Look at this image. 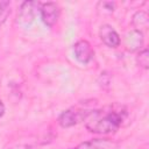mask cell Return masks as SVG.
I'll return each mask as SVG.
<instances>
[{
    "mask_svg": "<svg viewBox=\"0 0 149 149\" xmlns=\"http://www.w3.org/2000/svg\"><path fill=\"white\" fill-rule=\"evenodd\" d=\"M127 115L128 113L125 106L114 104L99 109H92L84 122L88 132L106 135L119 130Z\"/></svg>",
    "mask_w": 149,
    "mask_h": 149,
    "instance_id": "1",
    "label": "cell"
},
{
    "mask_svg": "<svg viewBox=\"0 0 149 149\" xmlns=\"http://www.w3.org/2000/svg\"><path fill=\"white\" fill-rule=\"evenodd\" d=\"M92 109L87 108H78V107H71L65 111H63L58 116V123L63 128H70L73 127L80 122H84L86 118L88 116L90 112Z\"/></svg>",
    "mask_w": 149,
    "mask_h": 149,
    "instance_id": "2",
    "label": "cell"
},
{
    "mask_svg": "<svg viewBox=\"0 0 149 149\" xmlns=\"http://www.w3.org/2000/svg\"><path fill=\"white\" fill-rule=\"evenodd\" d=\"M40 7L41 2L38 1H23L17 10V22L22 26L31 24L40 13Z\"/></svg>",
    "mask_w": 149,
    "mask_h": 149,
    "instance_id": "3",
    "label": "cell"
},
{
    "mask_svg": "<svg viewBox=\"0 0 149 149\" xmlns=\"http://www.w3.org/2000/svg\"><path fill=\"white\" fill-rule=\"evenodd\" d=\"M61 14L59 6L56 2H41L40 16L47 27H54Z\"/></svg>",
    "mask_w": 149,
    "mask_h": 149,
    "instance_id": "4",
    "label": "cell"
},
{
    "mask_svg": "<svg viewBox=\"0 0 149 149\" xmlns=\"http://www.w3.org/2000/svg\"><path fill=\"white\" fill-rule=\"evenodd\" d=\"M73 54L76 59L81 64L90 63L94 57V51L86 40H79L73 44Z\"/></svg>",
    "mask_w": 149,
    "mask_h": 149,
    "instance_id": "5",
    "label": "cell"
},
{
    "mask_svg": "<svg viewBox=\"0 0 149 149\" xmlns=\"http://www.w3.org/2000/svg\"><path fill=\"white\" fill-rule=\"evenodd\" d=\"M120 143L112 139H92L77 144L72 149H119Z\"/></svg>",
    "mask_w": 149,
    "mask_h": 149,
    "instance_id": "6",
    "label": "cell"
},
{
    "mask_svg": "<svg viewBox=\"0 0 149 149\" xmlns=\"http://www.w3.org/2000/svg\"><path fill=\"white\" fill-rule=\"evenodd\" d=\"M99 37L101 42L108 48H116L121 43V37L111 24H102L99 29Z\"/></svg>",
    "mask_w": 149,
    "mask_h": 149,
    "instance_id": "7",
    "label": "cell"
},
{
    "mask_svg": "<svg viewBox=\"0 0 149 149\" xmlns=\"http://www.w3.org/2000/svg\"><path fill=\"white\" fill-rule=\"evenodd\" d=\"M125 47L130 52H139L143 49L144 36L142 31L132 29L125 35Z\"/></svg>",
    "mask_w": 149,
    "mask_h": 149,
    "instance_id": "8",
    "label": "cell"
},
{
    "mask_svg": "<svg viewBox=\"0 0 149 149\" xmlns=\"http://www.w3.org/2000/svg\"><path fill=\"white\" fill-rule=\"evenodd\" d=\"M132 24L135 30L143 33V30L147 29L149 26V16H148L147 12L137 10L136 13H134V15L132 17Z\"/></svg>",
    "mask_w": 149,
    "mask_h": 149,
    "instance_id": "9",
    "label": "cell"
},
{
    "mask_svg": "<svg viewBox=\"0 0 149 149\" xmlns=\"http://www.w3.org/2000/svg\"><path fill=\"white\" fill-rule=\"evenodd\" d=\"M136 63L140 68L148 70L149 69V51L147 48H143L142 50H140L137 52L136 56Z\"/></svg>",
    "mask_w": 149,
    "mask_h": 149,
    "instance_id": "10",
    "label": "cell"
},
{
    "mask_svg": "<svg viewBox=\"0 0 149 149\" xmlns=\"http://www.w3.org/2000/svg\"><path fill=\"white\" fill-rule=\"evenodd\" d=\"M10 14V2L7 0H0V27L6 22Z\"/></svg>",
    "mask_w": 149,
    "mask_h": 149,
    "instance_id": "11",
    "label": "cell"
},
{
    "mask_svg": "<svg viewBox=\"0 0 149 149\" xmlns=\"http://www.w3.org/2000/svg\"><path fill=\"white\" fill-rule=\"evenodd\" d=\"M114 2H111V1H100L98 2V6H97V9H102L104 13H107V14H112L113 10H114Z\"/></svg>",
    "mask_w": 149,
    "mask_h": 149,
    "instance_id": "12",
    "label": "cell"
},
{
    "mask_svg": "<svg viewBox=\"0 0 149 149\" xmlns=\"http://www.w3.org/2000/svg\"><path fill=\"white\" fill-rule=\"evenodd\" d=\"M5 111H6V107H5V105H3V102H2V100L0 99V118L5 114Z\"/></svg>",
    "mask_w": 149,
    "mask_h": 149,
    "instance_id": "13",
    "label": "cell"
}]
</instances>
